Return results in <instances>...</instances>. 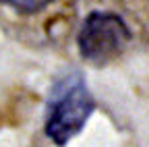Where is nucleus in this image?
<instances>
[{"mask_svg": "<svg viewBox=\"0 0 149 147\" xmlns=\"http://www.w3.org/2000/svg\"><path fill=\"white\" fill-rule=\"evenodd\" d=\"M95 110V100L79 72H70L54 83L48 98L46 135L54 145H66L74 139Z\"/></svg>", "mask_w": 149, "mask_h": 147, "instance_id": "obj_1", "label": "nucleus"}, {"mask_svg": "<svg viewBox=\"0 0 149 147\" xmlns=\"http://www.w3.org/2000/svg\"><path fill=\"white\" fill-rule=\"evenodd\" d=\"M130 38L133 33L122 21V17H118L116 13L93 10L87 15L79 29L77 46L79 54L87 62L102 66L120 56Z\"/></svg>", "mask_w": 149, "mask_h": 147, "instance_id": "obj_2", "label": "nucleus"}, {"mask_svg": "<svg viewBox=\"0 0 149 147\" xmlns=\"http://www.w3.org/2000/svg\"><path fill=\"white\" fill-rule=\"evenodd\" d=\"M54 0H0V4H6V6L15 8L17 13H23V15H33L37 10L46 8Z\"/></svg>", "mask_w": 149, "mask_h": 147, "instance_id": "obj_3", "label": "nucleus"}]
</instances>
